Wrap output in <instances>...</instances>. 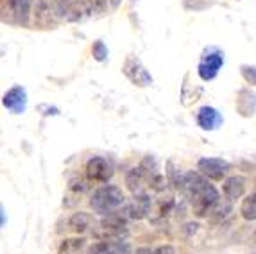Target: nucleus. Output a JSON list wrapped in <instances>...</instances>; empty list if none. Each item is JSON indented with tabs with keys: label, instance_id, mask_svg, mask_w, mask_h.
I'll list each match as a JSON object with an SVG mask.
<instances>
[{
	"label": "nucleus",
	"instance_id": "obj_23",
	"mask_svg": "<svg viewBox=\"0 0 256 254\" xmlns=\"http://www.w3.org/2000/svg\"><path fill=\"white\" fill-rule=\"evenodd\" d=\"M118 2H120V0H111V6H113V8H116V6H118Z\"/></svg>",
	"mask_w": 256,
	"mask_h": 254
},
{
	"label": "nucleus",
	"instance_id": "obj_13",
	"mask_svg": "<svg viewBox=\"0 0 256 254\" xmlns=\"http://www.w3.org/2000/svg\"><path fill=\"white\" fill-rule=\"evenodd\" d=\"M92 224H94V218L84 212L74 213L68 220V228L72 229L74 233H84V231H88L92 228Z\"/></svg>",
	"mask_w": 256,
	"mask_h": 254
},
{
	"label": "nucleus",
	"instance_id": "obj_15",
	"mask_svg": "<svg viewBox=\"0 0 256 254\" xmlns=\"http://www.w3.org/2000/svg\"><path fill=\"white\" fill-rule=\"evenodd\" d=\"M86 240L84 238H64L60 244L58 254H84Z\"/></svg>",
	"mask_w": 256,
	"mask_h": 254
},
{
	"label": "nucleus",
	"instance_id": "obj_10",
	"mask_svg": "<svg viewBox=\"0 0 256 254\" xmlns=\"http://www.w3.org/2000/svg\"><path fill=\"white\" fill-rule=\"evenodd\" d=\"M131 247L128 242L122 240H102L97 242L88 249L86 254H129Z\"/></svg>",
	"mask_w": 256,
	"mask_h": 254
},
{
	"label": "nucleus",
	"instance_id": "obj_24",
	"mask_svg": "<svg viewBox=\"0 0 256 254\" xmlns=\"http://www.w3.org/2000/svg\"><path fill=\"white\" fill-rule=\"evenodd\" d=\"M56 2H63V0H56Z\"/></svg>",
	"mask_w": 256,
	"mask_h": 254
},
{
	"label": "nucleus",
	"instance_id": "obj_9",
	"mask_svg": "<svg viewBox=\"0 0 256 254\" xmlns=\"http://www.w3.org/2000/svg\"><path fill=\"white\" fill-rule=\"evenodd\" d=\"M34 18L36 24L43 29H52L58 24V13L56 9L48 4L47 0H40L34 8Z\"/></svg>",
	"mask_w": 256,
	"mask_h": 254
},
{
	"label": "nucleus",
	"instance_id": "obj_16",
	"mask_svg": "<svg viewBox=\"0 0 256 254\" xmlns=\"http://www.w3.org/2000/svg\"><path fill=\"white\" fill-rule=\"evenodd\" d=\"M240 215L246 220H256V192L248 195L240 204Z\"/></svg>",
	"mask_w": 256,
	"mask_h": 254
},
{
	"label": "nucleus",
	"instance_id": "obj_1",
	"mask_svg": "<svg viewBox=\"0 0 256 254\" xmlns=\"http://www.w3.org/2000/svg\"><path fill=\"white\" fill-rule=\"evenodd\" d=\"M174 184L178 190L186 195L196 216L202 218L214 212V208L218 204V192L214 184H210L208 178L201 172H184L180 178H174Z\"/></svg>",
	"mask_w": 256,
	"mask_h": 254
},
{
	"label": "nucleus",
	"instance_id": "obj_11",
	"mask_svg": "<svg viewBox=\"0 0 256 254\" xmlns=\"http://www.w3.org/2000/svg\"><path fill=\"white\" fill-rule=\"evenodd\" d=\"M126 213H128V216L132 218V220L146 218L150 213V197L147 194H136L134 195V200L126 208Z\"/></svg>",
	"mask_w": 256,
	"mask_h": 254
},
{
	"label": "nucleus",
	"instance_id": "obj_2",
	"mask_svg": "<svg viewBox=\"0 0 256 254\" xmlns=\"http://www.w3.org/2000/svg\"><path fill=\"white\" fill-rule=\"evenodd\" d=\"M126 195L115 184H104L98 186L97 190L92 194L90 197V206L95 213L98 215H111V213L118 212L120 206H124Z\"/></svg>",
	"mask_w": 256,
	"mask_h": 254
},
{
	"label": "nucleus",
	"instance_id": "obj_4",
	"mask_svg": "<svg viewBox=\"0 0 256 254\" xmlns=\"http://www.w3.org/2000/svg\"><path fill=\"white\" fill-rule=\"evenodd\" d=\"M122 74L131 80L134 86H140V88H146V86L152 84V76L147 72V68L142 64V61L138 60L136 56L129 54L126 58L124 64H122Z\"/></svg>",
	"mask_w": 256,
	"mask_h": 254
},
{
	"label": "nucleus",
	"instance_id": "obj_20",
	"mask_svg": "<svg viewBox=\"0 0 256 254\" xmlns=\"http://www.w3.org/2000/svg\"><path fill=\"white\" fill-rule=\"evenodd\" d=\"M154 254H174V247L172 246H162L154 250Z\"/></svg>",
	"mask_w": 256,
	"mask_h": 254
},
{
	"label": "nucleus",
	"instance_id": "obj_5",
	"mask_svg": "<svg viewBox=\"0 0 256 254\" xmlns=\"http://www.w3.org/2000/svg\"><path fill=\"white\" fill-rule=\"evenodd\" d=\"M197 168L204 178L212 179V181H222L230 172L231 165L222 158H201L197 163Z\"/></svg>",
	"mask_w": 256,
	"mask_h": 254
},
{
	"label": "nucleus",
	"instance_id": "obj_8",
	"mask_svg": "<svg viewBox=\"0 0 256 254\" xmlns=\"http://www.w3.org/2000/svg\"><path fill=\"white\" fill-rule=\"evenodd\" d=\"M196 120L202 131H215L222 126V114L212 106H202L197 113Z\"/></svg>",
	"mask_w": 256,
	"mask_h": 254
},
{
	"label": "nucleus",
	"instance_id": "obj_17",
	"mask_svg": "<svg viewBox=\"0 0 256 254\" xmlns=\"http://www.w3.org/2000/svg\"><path fill=\"white\" fill-rule=\"evenodd\" d=\"M92 54H94L95 61H98V63H102V61H106L108 58V47L104 45L102 40H97V42L92 45Z\"/></svg>",
	"mask_w": 256,
	"mask_h": 254
},
{
	"label": "nucleus",
	"instance_id": "obj_7",
	"mask_svg": "<svg viewBox=\"0 0 256 254\" xmlns=\"http://www.w3.org/2000/svg\"><path fill=\"white\" fill-rule=\"evenodd\" d=\"M2 104L8 111H11L13 114H22L27 110V92L22 86H13V88L6 92Z\"/></svg>",
	"mask_w": 256,
	"mask_h": 254
},
{
	"label": "nucleus",
	"instance_id": "obj_14",
	"mask_svg": "<svg viewBox=\"0 0 256 254\" xmlns=\"http://www.w3.org/2000/svg\"><path fill=\"white\" fill-rule=\"evenodd\" d=\"M147 179V172L144 166H136V168H132L131 172H129L128 176H126V184H128V188L132 192V194H142L140 188H142V182Z\"/></svg>",
	"mask_w": 256,
	"mask_h": 254
},
{
	"label": "nucleus",
	"instance_id": "obj_18",
	"mask_svg": "<svg viewBox=\"0 0 256 254\" xmlns=\"http://www.w3.org/2000/svg\"><path fill=\"white\" fill-rule=\"evenodd\" d=\"M230 202H231V200H228V202H220V200H218V204L214 208V212L210 213V215H214V216H212V218H214V222H218L220 218H224V216L231 212V204Z\"/></svg>",
	"mask_w": 256,
	"mask_h": 254
},
{
	"label": "nucleus",
	"instance_id": "obj_22",
	"mask_svg": "<svg viewBox=\"0 0 256 254\" xmlns=\"http://www.w3.org/2000/svg\"><path fill=\"white\" fill-rule=\"evenodd\" d=\"M2 226H6V212H4V208H2Z\"/></svg>",
	"mask_w": 256,
	"mask_h": 254
},
{
	"label": "nucleus",
	"instance_id": "obj_6",
	"mask_svg": "<svg viewBox=\"0 0 256 254\" xmlns=\"http://www.w3.org/2000/svg\"><path fill=\"white\" fill-rule=\"evenodd\" d=\"M113 176V165L104 158H92L86 163V178L94 182H108Z\"/></svg>",
	"mask_w": 256,
	"mask_h": 254
},
{
	"label": "nucleus",
	"instance_id": "obj_21",
	"mask_svg": "<svg viewBox=\"0 0 256 254\" xmlns=\"http://www.w3.org/2000/svg\"><path fill=\"white\" fill-rule=\"evenodd\" d=\"M136 254H154V250L147 249V247H142V249H136Z\"/></svg>",
	"mask_w": 256,
	"mask_h": 254
},
{
	"label": "nucleus",
	"instance_id": "obj_12",
	"mask_svg": "<svg viewBox=\"0 0 256 254\" xmlns=\"http://www.w3.org/2000/svg\"><path fill=\"white\" fill-rule=\"evenodd\" d=\"M222 192H224V197L228 200H231V202L240 199L244 195V192H246V179L242 176H231L222 184Z\"/></svg>",
	"mask_w": 256,
	"mask_h": 254
},
{
	"label": "nucleus",
	"instance_id": "obj_3",
	"mask_svg": "<svg viewBox=\"0 0 256 254\" xmlns=\"http://www.w3.org/2000/svg\"><path fill=\"white\" fill-rule=\"evenodd\" d=\"M224 64V52H220L217 47H208L201 56L199 66H197V74L204 82L215 79L220 70V66Z\"/></svg>",
	"mask_w": 256,
	"mask_h": 254
},
{
	"label": "nucleus",
	"instance_id": "obj_19",
	"mask_svg": "<svg viewBox=\"0 0 256 254\" xmlns=\"http://www.w3.org/2000/svg\"><path fill=\"white\" fill-rule=\"evenodd\" d=\"M240 72H242V77L246 79L248 84L256 86V66H251V64H242Z\"/></svg>",
	"mask_w": 256,
	"mask_h": 254
}]
</instances>
